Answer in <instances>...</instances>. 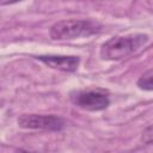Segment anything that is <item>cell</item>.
<instances>
[{"label":"cell","mask_w":153,"mask_h":153,"mask_svg":"<svg viewBox=\"0 0 153 153\" xmlns=\"http://www.w3.org/2000/svg\"><path fill=\"white\" fill-rule=\"evenodd\" d=\"M149 41L146 33H129L115 36L104 42L100 47V56L104 60L118 61L139 51Z\"/></svg>","instance_id":"obj_1"},{"label":"cell","mask_w":153,"mask_h":153,"mask_svg":"<svg viewBox=\"0 0 153 153\" xmlns=\"http://www.w3.org/2000/svg\"><path fill=\"white\" fill-rule=\"evenodd\" d=\"M102 25L92 19H66L50 27V37L57 41H69L98 33Z\"/></svg>","instance_id":"obj_2"},{"label":"cell","mask_w":153,"mask_h":153,"mask_svg":"<svg viewBox=\"0 0 153 153\" xmlns=\"http://www.w3.org/2000/svg\"><path fill=\"white\" fill-rule=\"evenodd\" d=\"M72 103L87 111H100L109 106V96L99 90H78L71 93Z\"/></svg>","instance_id":"obj_3"},{"label":"cell","mask_w":153,"mask_h":153,"mask_svg":"<svg viewBox=\"0 0 153 153\" xmlns=\"http://www.w3.org/2000/svg\"><path fill=\"white\" fill-rule=\"evenodd\" d=\"M19 127L24 129H39L47 131H59L63 129L65 121L55 115H38L25 114L18 118Z\"/></svg>","instance_id":"obj_4"},{"label":"cell","mask_w":153,"mask_h":153,"mask_svg":"<svg viewBox=\"0 0 153 153\" xmlns=\"http://www.w3.org/2000/svg\"><path fill=\"white\" fill-rule=\"evenodd\" d=\"M36 59L48 67L63 72H74L80 63V59L78 56L67 55H38L36 56Z\"/></svg>","instance_id":"obj_5"},{"label":"cell","mask_w":153,"mask_h":153,"mask_svg":"<svg viewBox=\"0 0 153 153\" xmlns=\"http://www.w3.org/2000/svg\"><path fill=\"white\" fill-rule=\"evenodd\" d=\"M137 86L146 91H152V69H148L137 80Z\"/></svg>","instance_id":"obj_6"},{"label":"cell","mask_w":153,"mask_h":153,"mask_svg":"<svg viewBox=\"0 0 153 153\" xmlns=\"http://www.w3.org/2000/svg\"><path fill=\"white\" fill-rule=\"evenodd\" d=\"M23 0H0V6H5V5H12V4H17Z\"/></svg>","instance_id":"obj_7"}]
</instances>
